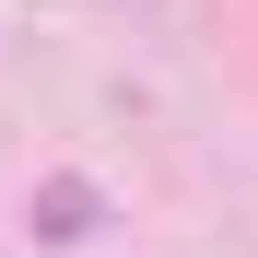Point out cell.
<instances>
[{"label":"cell","mask_w":258,"mask_h":258,"mask_svg":"<svg viewBox=\"0 0 258 258\" xmlns=\"http://www.w3.org/2000/svg\"><path fill=\"white\" fill-rule=\"evenodd\" d=\"M47 235H94V188L59 176V188H47Z\"/></svg>","instance_id":"1"}]
</instances>
